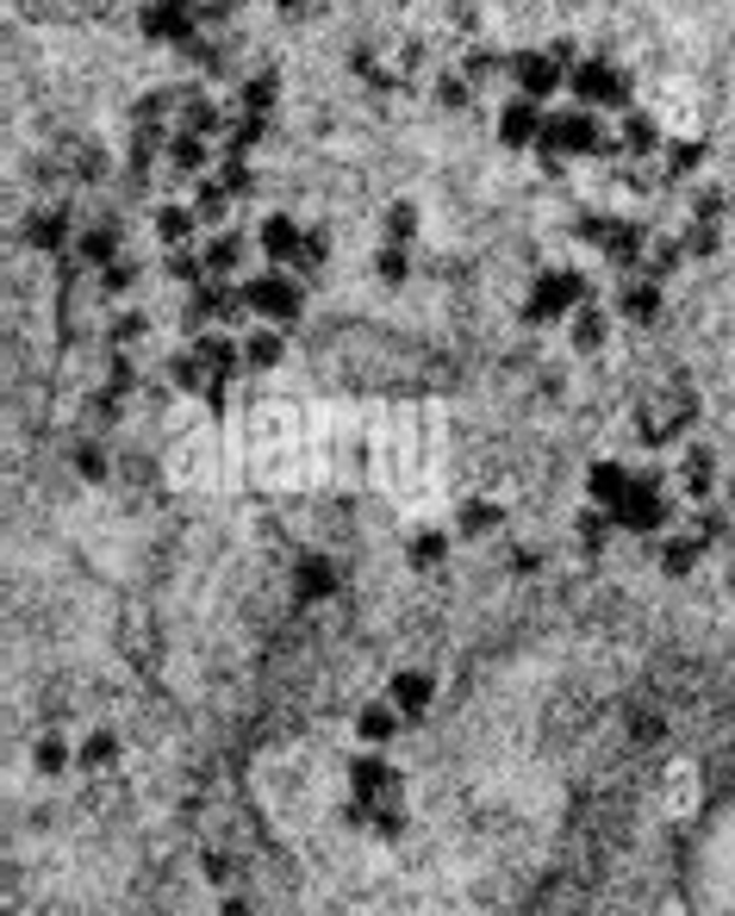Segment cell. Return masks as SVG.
<instances>
[{
    "label": "cell",
    "mask_w": 735,
    "mask_h": 916,
    "mask_svg": "<svg viewBox=\"0 0 735 916\" xmlns=\"http://www.w3.org/2000/svg\"><path fill=\"white\" fill-rule=\"evenodd\" d=\"M387 699H393V711H399L406 724H411V717H425V711L437 705V673H430V668H399L387 680Z\"/></svg>",
    "instance_id": "obj_3"
},
{
    "label": "cell",
    "mask_w": 735,
    "mask_h": 916,
    "mask_svg": "<svg viewBox=\"0 0 735 916\" xmlns=\"http://www.w3.org/2000/svg\"><path fill=\"white\" fill-rule=\"evenodd\" d=\"M330 592H337V568H330V561H318V555H312V561H299V599H330Z\"/></svg>",
    "instance_id": "obj_7"
},
{
    "label": "cell",
    "mask_w": 735,
    "mask_h": 916,
    "mask_svg": "<svg viewBox=\"0 0 735 916\" xmlns=\"http://www.w3.org/2000/svg\"><path fill=\"white\" fill-rule=\"evenodd\" d=\"M692 561H698V543H692V536H686V543L674 536V543L660 549V568H667V573H692Z\"/></svg>",
    "instance_id": "obj_11"
},
{
    "label": "cell",
    "mask_w": 735,
    "mask_h": 916,
    "mask_svg": "<svg viewBox=\"0 0 735 916\" xmlns=\"http://www.w3.org/2000/svg\"><path fill=\"white\" fill-rule=\"evenodd\" d=\"M368 829H374V836H406V811H399V798L374 804V811H368Z\"/></svg>",
    "instance_id": "obj_10"
},
{
    "label": "cell",
    "mask_w": 735,
    "mask_h": 916,
    "mask_svg": "<svg viewBox=\"0 0 735 916\" xmlns=\"http://www.w3.org/2000/svg\"><path fill=\"white\" fill-rule=\"evenodd\" d=\"M76 767H88V773L118 767V736H113V729H88V736L76 742Z\"/></svg>",
    "instance_id": "obj_6"
},
{
    "label": "cell",
    "mask_w": 735,
    "mask_h": 916,
    "mask_svg": "<svg viewBox=\"0 0 735 916\" xmlns=\"http://www.w3.org/2000/svg\"><path fill=\"white\" fill-rule=\"evenodd\" d=\"M32 761H38V773H63V767H76V748L63 742V736H38Z\"/></svg>",
    "instance_id": "obj_9"
},
{
    "label": "cell",
    "mask_w": 735,
    "mask_h": 916,
    "mask_svg": "<svg viewBox=\"0 0 735 916\" xmlns=\"http://www.w3.org/2000/svg\"><path fill=\"white\" fill-rule=\"evenodd\" d=\"M660 729H667L660 724V711H636V736L642 742H660Z\"/></svg>",
    "instance_id": "obj_13"
},
{
    "label": "cell",
    "mask_w": 735,
    "mask_h": 916,
    "mask_svg": "<svg viewBox=\"0 0 735 916\" xmlns=\"http://www.w3.org/2000/svg\"><path fill=\"white\" fill-rule=\"evenodd\" d=\"M399 785H406V773L387 761V755H362V761H349V817H368L374 804H393L399 798Z\"/></svg>",
    "instance_id": "obj_1"
},
{
    "label": "cell",
    "mask_w": 735,
    "mask_h": 916,
    "mask_svg": "<svg viewBox=\"0 0 735 916\" xmlns=\"http://www.w3.org/2000/svg\"><path fill=\"white\" fill-rule=\"evenodd\" d=\"M206 879H213V885H231V860H225V854H206Z\"/></svg>",
    "instance_id": "obj_14"
},
{
    "label": "cell",
    "mask_w": 735,
    "mask_h": 916,
    "mask_svg": "<svg viewBox=\"0 0 735 916\" xmlns=\"http://www.w3.org/2000/svg\"><path fill=\"white\" fill-rule=\"evenodd\" d=\"M499 505H493V499H467L462 505V524H455V530L462 536H486V530H499Z\"/></svg>",
    "instance_id": "obj_8"
},
{
    "label": "cell",
    "mask_w": 735,
    "mask_h": 916,
    "mask_svg": "<svg viewBox=\"0 0 735 916\" xmlns=\"http://www.w3.org/2000/svg\"><path fill=\"white\" fill-rule=\"evenodd\" d=\"M623 524V530H642V536H655V530H667V517H674V499L655 487V474H642L636 487H630V499H623L618 512H611Z\"/></svg>",
    "instance_id": "obj_2"
},
{
    "label": "cell",
    "mask_w": 735,
    "mask_h": 916,
    "mask_svg": "<svg viewBox=\"0 0 735 916\" xmlns=\"http://www.w3.org/2000/svg\"><path fill=\"white\" fill-rule=\"evenodd\" d=\"M437 561H443V536L418 530V536H411V568H437Z\"/></svg>",
    "instance_id": "obj_12"
},
{
    "label": "cell",
    "mask_w": 735,
    "mask_h": 916,
    "mask_svg": "<svg viewBox=\"0 0 735 916\" xmlns=\"http://www.w3.org/2000/svg\"><path fill=\"white\" fill-rule=\"evenodd\" d=\"M218 916H256V911L244 904V897H225V904H218Z\"/></svg>",
    "instance_id": "obj_15"
},
{
    "label": "cell",
    "mask_w": 735,
    "mask_h": 916,
    "mask_svg": "<svg viewBox=\"0 0 735 916\" xmlns=\"http://www.w3.org/2000/svg\"><path fill=\"white\" fill-rule=\"evenodd\" d=\"M630 487H636V480H630V468H623V461H592V474H586V493H592V505H604V512H618L623 499H630Z\"/></svg>",
    "instance_id": "obj_4"
},
{
    "label": "cell",
    "mask_w": 735,
    "mask_h": 916,
    "mask_svg": "<svg viewBox=\"0 0 735 916\" xmlns=\"http://www.w3.org/2000/svg\"><path fill=\"white\" fill-rule=\"evenodd\" d=\"M399 724H406V717L393 711V699H368V705L355 711V736H362L368 748H387L393 736H399Z\"/></svg>",
    "instance_id": "obj_5"
}]
</instances>
